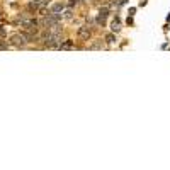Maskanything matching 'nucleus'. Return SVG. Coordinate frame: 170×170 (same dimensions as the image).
Masks as SVG:
<instances>
[{"label": "nucleus", "mask_w": 170, "mask_h": 170, "mask_svg": "<svg viewBox=\"0 0 170 170\" xmlns=\"http://www.w3.org/2000/svg\"><path fill=\"white\" fill-rule=\"evenodd\" d=\"M26 43L27 41H26V37H24L22 34H14V36L10 37V44L15 46V48H22Z\"/></svg>", "instance_id": "obj_1"}, {"label": "nucleus", "mask_w": 170, "mask_h": 170, "mask_svg": "<svg viewBox=\"0 0 170 170\" xmlns=\"http://www.w3.org/2000/svg\"><path fill=\"white\" fill-rule=\"evenodd\" d=\"M107 15H109V9H100L99 10V15H97V19H95V22L99 24V26H104L106 24V21H107Z\"/></svg>", "instance_id": "obj_2"}, {"label": "nucleus", "mask_w": 170, "mask_h": 170, "mask_svg": "<svg viewBox=\"0 0 170 170\" xmlns=\"http://www.w3.org/2000/svg\"><path fill=\"white\" fill-rule=\"evenodd\" d=\"M78 37H80V39H83V41H89V37H90L89 26H82L80 29H78Z\"/></svg>", "instance_id": "obj_3"}, {"label": "nucleus", "mask_w": 170, "mask_h": 170, "mask_svg": "<svg viewBox=\"0 0 170 170\" xmlns=\"http://www.w3.org/2000/svg\"><path fill=\"white\" fill-rule=\"evenodd\" d=\"M111 29H112V33H119L121 31V21H119L118 17L112 21V24H111Z\"/></svg>", "instance_id": "obj_4"}, {"label": "nucleus", "mask_w": 170, "mask_h": 170, "mask_svg": "<svg viewBox=\"0 0 170 170\" xmlns=\"http://www.w3.org/2000/svg\"><path fill=\"white\" fill-rule=\"evenodd\" d=\"M63 9H65V4H61V2H56V4L51 5V12H56V14L63 12Z\"/></svg>", "instance_id": "obj_5"}, {"label": "nucleus", "mask_w": 170, "mask_h": 170, "mask_svg": "<svg viewBox=\"0 0 170 170\" xmlns=\"http://www.w3.org/2000/svg\"><path fill=\"white\" fill-rule=\"evenodd\" d=\"M58 48H61V49H70V48H73V41L68 39L67 43H61V44H60Z\"/></svg>", "instance_id": "obj_6"}, {"label": "nucleus", "mask_w": 170, "mask_h": 170, "mask_svg": "<svg viewBox=\"0 0 170 170\" xmlns=\"http://www.w3.org/2000/svg\"><path fill=\"white\" fill-rule=\"evenodd\" d=\"M106 41H107V44H114L118 39H116L114 34H107V36H106Z\"/></svg>", "instance_id": "obj_7"}, {"label": "nucleus", "mask_w": 170, "mask_h": 170, "mask_svg": "<svg viewBox=\"0 0 170 170\" xmlns=\"http://www.w3.org/2000/svg\"><path fill=\"white\" fill-rule=\"evenodd\" d=\"M102 41H97V43H94V44L92 46H90V48H92V49H100V48H102Z\"/></svg>", "instance_id": "obj_8"}, {"label": "nucleus", "mask_w": 170, "mask_h": 170, "mask_svg": "<svg viewBox=\"0 0 170 170\" xmlns=\"http://www.w3.org/2000/svg\"><path fill=\"white\" fill-rule=\"evenodd\" d=\"M63 17H65V19H68V21H70V19L73 17V14H71V10H70V9H68V10L65 12V14H63Z\"/></svg>", "instance_id": "obj_9"}, {"label": "nucleus", "mask_w": 170, "mask_h": 170, "mask_svg": "<svg viewBox=\"0 0 170 170\" xmlns=\"http://www.w3.org/2000/svg\"><path fill=\"white\" fill-rule=\"evenodd\" d=\"M77 4H78V0H70V2H68V7L71 9L73 5H77Z\"/></svg>", "instance_id": "obj_10"}, {"label": "nucleus", "mask_w": 170, "mask_h": 170, "mask_svg": "<svg viewBox=\"0 0 170 170\" xmlns=\"http://www.w3.org/2000/svg\"><path fill=\"white\" fill-rule=\"evenodd\" d=\"M4 34H5V31L2 29V27H0V36H4Z\"/></svg>", "instance_id": "obj_11"}]
</instances>
